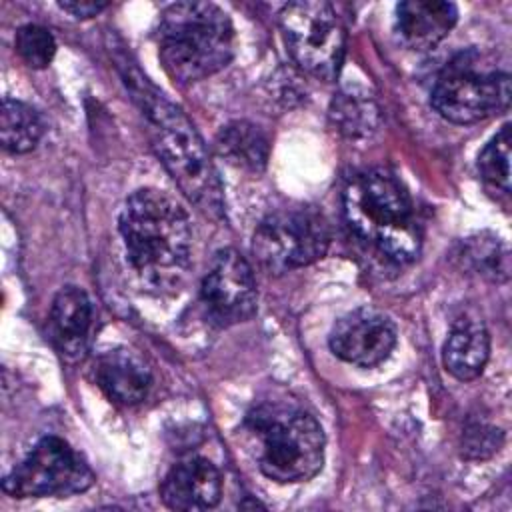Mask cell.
<instances>
[{
	"label": "cell",
	"mask_w": 512,
	"mask_h": 512,
	"mask_svg": "<svg viewBox=\"0 0 512 512\" xmlns=\"http://www.w3.org/2000/svg\"><path fill=\"white\" fill-rule=\"evenodd\" d=\"M500 446V434L488 426H474L464 438V454L468 458H486Z\"/></svg>",
	"instance_id": "23"
},
{
	"label": "cell",
	"mask_w": 512,
	"mask_h": 512,
	"mask_svg": "<svg viewBox=\"0 0 512 512\" xmlns=\"http://www.w3.org/2000/svg\"><path fill=\"white\" fill-rule=\"evenodd\" d=\"M348 226L394 262L420 254L422 232L412 200L400 180L374 168L352 176L342 194Z\"/></svg>",
	"instance_id": "4"
},
{
	"label": "cell",
	"mask_w": 512,
	"mask_h": 512,
	"mask_svg": "<svg viewBox=\"0 0 512 512\" xmlns=\"http://www.w3.org/2000/svg\"><path fill=\"white\" fill-rule=\"evenodd\" d=\"M64 12L72 14L74 18H92L102 12L108 4L106 2H86V0H68L58 4Z\"/></svg>",
	"instance_id": "24"
},
{
	"label": "cell",
	"mask_w": 512,
	"mask_h": 512,
	"mask_svg": "<svg viewBox=\"0 0 512 512\" xmlns=\"http://www.w3.org/2000/svg\"><path fill=\"white\" fill-rule=\"evenodd\" d=\"M126 84L148 118L152 148L182 194L206 216L222 218L220 178L192 122L140 72H128Z\"/></svg>",
	"instance_id": "2"
},
{
	"label": "cell",
	"mask_w": 512,
	"mask_h": 512,
	"mask_svg": "<svg viewBox=\"0 0 512 512\" xmlns=\"http://www.w3.org/2000/svg\"><path fill=\"white\" fill-rule=\"evenodd\" d=\"M490 352V338L480 320L462 318L452 326L444 344L442 360L458 380H474L482 374Z\"/></svg>",
	"instance_id": "16"
},
{
	"label": "cell",
	"mask_w": 512,
	"mask_h": 512,
	"mask_svg": "<svg viewBox=\"0 0 512 512\" xmlns=\"http://www.w3.org/2000/svg\"><path fill=\"white\" fill-rule=\"evenodd\" d=\"M478 172L490 186L504 194L510 192V124H504L484 146L478 156Z\"/></svg>",
	"instance_id": "20"
},
{
	"label": "cell",
	"mask_w": 512,
	"mask_h": 512,
	"mask_svg": "<svg viewBox=\"0 0 512 512\" xmlns=\"http://www.w3.org/2000/svg\"><path fill=\"white\" fill-rule=\"evenodd\" d=\"M16 52L30 68H46L54 54H56V42L50 30L38 26V24H26L18 28L14 38Z\"/></svg>",
	"instance_id": "21"
},
{
	"label": "cell",
	"mask_w": 512,
	"mask_h": 512,
	"mask_svg": "<svg viewBox=\"0 0 512 512\" xmlns=\"http://www.w3.org/2000/svg\"><path fill=\"white\" fill-rule=\"evenodd\" d=\"M216 150L228 164L258 174L266 168L270 144L258 126L246 120H234L218 132Z\"/></svg>",
	"instance_id": "17"
},
{
	"label": "cell",
	"mask_w": 512,
	"mask_h": 512,
	"mask_svg": "<svg viewBox=\"0 0 512 512\" xmlns=\"http://www.w3.org/2000/svg\"><path fill=\"white\" fill-rule=\"evenodd\" d=\"M328 344L344 362L370 368L390 356L396 346V326L384 312L362 306L334 324Z\"/></svg>",
	"instance_id": "11"
},
{
	"label": "cell",
	"mask_w": 512,
	"mask_h": 512,
	"mask_svg": "<svg viewBox=\"0 0 512 512\" xmlns=\"http://www.w3.org/2000/svg\"><path fill=\"white\" fill-rule=\"evenodd\" d=\"M458 20V8L444 0H408L396 6L394 32L410 50L436 46Z\"/></svg>",
	"instance_id": "13"
},
{
	"label": "cell",
	"mask_w": 512,
	"mask_h": 512,
	"mask_svg": "<svg viewBox=\"0 0 512 512\" xmlns=\"http://www.w3.org/2000/svg\"><path fill=\"white\" fill-rule=\"evenodd\" d=\"M200 304L216 326H232L256 312V282L250 264L234 248L220 250L200 286Z\"/></svg>",
	"instance_id": "10"
},
{
	"label": "cell",
	"mask_w": 512,
	"mask_h": 512,
	"mask_svg": "<svg viewBox=\"0 0 512 512\" xmlns=\"http://www.w3.org/2000/svg\"><path fill=\"white\" fill-rule=\"evenodd\" d=\"M92 374L104 394L120 404L142 402L152 384V374L144 360L126 348L102 352L92 364Z\"/></svg>",
	"instance_id": "14"
},
{
	"label": "cell",
	"mask_w": 512,
	"mask_h": 512,
	"mask_svg": "<svg viewBox=\"0 0 512 512\" xmlns=\"http://www.w3.org/2000/svg\"><path fill=\"white\" fill-rule=\"evenodd\" d=\"M330 244L324 216L312 208H284L266 216L252 238V252L270 274H284L322 258Z\"/></svg>",
	"instance_id": "8"
},
{
	"label": "cell",
	"mask_w": 512,
	"mask_h": 512,
	"mask_svg": "<svg viewBox=\"0 0 512 512\" xmlns=\"http://www.w3.org/2000/svg\"><path fill=\"white\" fill-rule=\"evenodd\" d=\"M44 134L40 114L26 102L4 98L0 112V138L4 150L12 154L30 152Z\"/></svg>",
	"instance_id": "18"
},
{
	"label": "cell",
	"mask_w": 512,
	"mask_h": 512,
	"mask_svg": "<svg viewBox=\"0 0 512 512\" xmlns=\"http://www.w3.org/2000/svg\"><path fill=\"white\" fill-rule=\"evenodd\" d=\"M242 432L260 472L274 482H306L322 470L324 430L314 414L294 400L258 402L246 414Z\"/></svg>",
	"instance_id": "3"
},
{
	"label": "cell",
	"mask_w": 512,
	"mask_h": 512,
	"mask_svg": "<svg viewBox=\"0 0 512 512\" xmlns=\"http://www.w3.org/2000/svg\"><path fill=\"white\" fill-rule=\"evenodd\" d=\"M92 484L90 466L58 436H44L2 480L4 492L14 498H66L88 490Z\"/></svg>",
	"instance_id": "9"
},
{
	"label": "cell",
	"mask_w": 512,
	"mask_h": 512,
	"mask_svg": "<svg viewBox=\"0 0 512 512\" xmlns=\"http://www.w3.org/2000/svg\"><path fill=\"white\" fill-rule=\"evenodd\" d=\"M330 116L340 132L348 136H366L378 124V108L366 92L342 90L330 108Z\"/></svg>",
	"instance_id": "19"
},
{
	"label": "cell",
	"mask_w": 512,
	"mask_h": 512,
	"mask_svg": "<svg viewBox=\"0 0 512 512\" xmlns=\"http://www.w3.org/2000/svg\"><path fill=\"white\" fill-rule=\"evenodd\" d=\"M510 102V76L498 70L482 52L466 50L454 56L432 88L434 110L454 124H474Z\"/></svg>",
	"instance_id": "6"
},
{
	"label": "cell",
	"mask_w": 512,
	"mask_h": 512,
	"mask_svg": "<svg viewBox=\"0 0 512 512\" xmlns=\"http://www.w3.org/2000/svg\"><path fill=\"white\" fill-rule=\"evenodd\" d=\"M92 302L88 294L76 286H64L50 308V336L66 358H80L92 332Z\"/></svg>",
	"instance_id": "15"
},
{
	"label": "cell",
	"mask_w": 512,
	"mask_h": 512,
	"mask_svg": "<svg viewBox=\"0 0 512 512\" xmlns=\"http://www.w3.org/2000/svg\"><path fill=\"white\" fill-rule=\"evenodd\" d=\"M158 54L178 82H198L222 70L234 52L228 14L212 2L170 4L158 22Z\"/></svg>",
	"instance_id": "5"
},
{
	"label": "cell",
	"mask_w": 512,
	"mask_h": 512,
	"mask_svg": "<svg viewBox=\"0 0 512 512\" xmlns=\"http://www.w3.org/2000/svg\"><path fill=\"white\" fill-rule=\"evenodd\" d=\"M120 236L138 278L156 292L174 290L188 266L192 230L184 208L166 192L136 190L120 212Z\"/></svg>",
	"instance_id": "1"
},
{
	"label": "cell",
	"mask_w": 512,
	"mask_h": 512,
	"mask_svg": "<svg viewBox=\"0 0 512 512\" xmlns=\"http://www.w3.org/2000/svg\"><path fill=\"white\" fill-rule=\"evenodd\" d=\"M468 254L480 274L490 276L492 280L508 278V250L498 242V238L474 240Z\"/></svg>",
	"instance_id": "22"
},
{
	"label": "cell",
	"mask_w": 512,
	"mask_h": 512,
	"mask_svg": "<svg viewBox=\"0 0 512 512\" xmlns=\"http://www.w3.org/2000/svg\"><path fill=\"white\" fill-rule=\"evenodd\" d=\"M164 504L172 510H208L222 498V474L206 458H188L178 462L160 486Z\"/></svg>",
	"instance_id": "12"
},
{
	"label": "cell",
	"mask_w": 512,
	"mask_h": 512,
	"mask_svg": "<svg viewBox=\"0 0 512 512\" xmlns=\"http://www.w3.org/2000/svg\"><path fill=\"white\" fill-rule=\"evenodd\" d=\"M280 28L294 62L330 82L344 60V26L328 2H290L280 10Z\"/></svg>",
	"instance_id": "7"
}]
</instances>
